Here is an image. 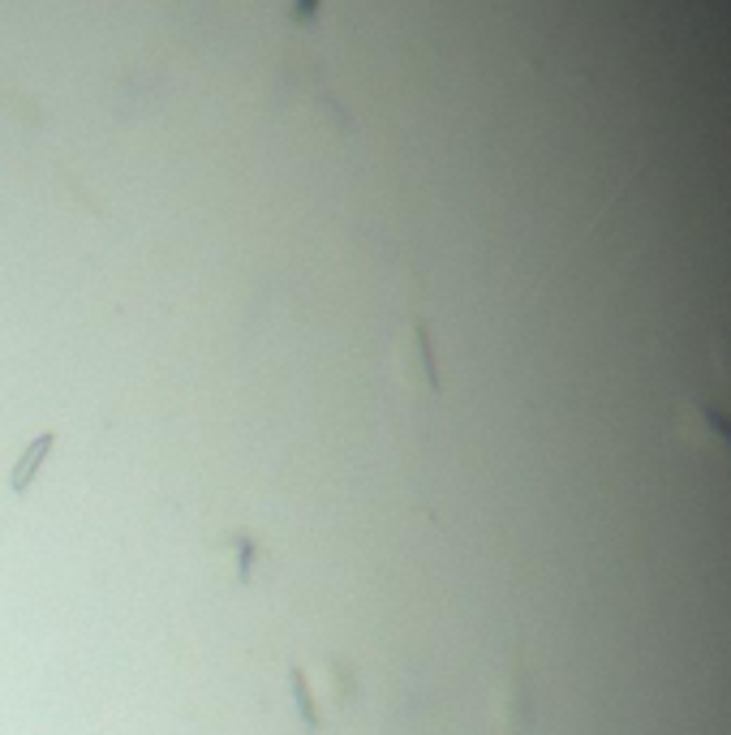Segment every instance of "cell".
<instances>
[{"mask_svg": "<svg viewBox=\"0 0 731 735\" xmlns=\"http://www.w3.org/2000/svg\"><path fill=\"white\" fill-rule=\"evenodd\" d=\"M391 361H396V370H400V379H405L409 391H430V396L443 391L439 366H435V348H430V332H426L422 318H409V323H405L400 340L391 348Z\"/></svg>", "mask_w": 731, "mask_h": 735, "instance_id": "cell-1", "label": "cell"}, {"mask_svg": "<svg viewBox=\"0 0 731 735\" xmlns=\"http://www.w3.org/2000/svg\"><path fill=\"white\" fill-rule=\"evenodd\" d=\"M676 430L697 443V448H710V452H723L731 456V418L728 413H719V409H710V405H685L680 413H676Z\"/></svg>", "mask_w": 731, "mask_h": 735, "instance_id": "cell-2", "label": "cell"}, {"mask_svg": "<svg viewBox=\"0 0 731 735\" xmlns=\"http://www.w3.org/2000/svg\"><path fill=\"white\" fill-rule=\"evenodd\" d=\"M52 448H56V430H43L39 439L27 443V452L18 456L13 473H9V491H13V495H22V491L35 482V473L43 469V461H48V452H52Z\"/></svg>", "mask_w": 731, "mask_h": 735, "instance_id": "cell-3", "label": "cell"}, {"mask_svg": "<svg viewBox=\"0 0 731 735\" xmlns=\"http://www.w3.org/2000/svg\"><path fill=\"white\" fill-rule=\"evenodd\" d=\"M289 684H293V701H297V714L310 732H318V710H314V696H310V684L302 675V666H289Z\"/></svg>", "mask_w": 731, "mask_h": 735, "instance_id": "cell-4", "label": "cell"}]
</instances>
